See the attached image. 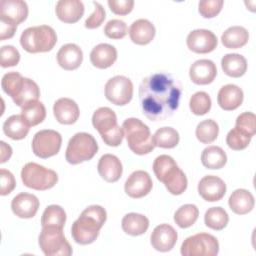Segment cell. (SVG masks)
Masks as SVG:
<instances>
[{
	"instance_id": "37",
	"label": "cell",
	"mask_w": 256,
	"mask_h": 256,
	"mask_svg": "<svg viewBox=\"0 0 256 256\" xmlns=\"http://www.w3.org/2000/svg\"><path fill=\"white\" fill-rule=\"evenodd\" d=\"M199 216V210L194 204H185L178 208L174 214V221L180 228L192 226Z\"/></svg>"
},
{
	"instance_id": "16",
	"label": "cell",
	"mask_w": 256,
	"mask_h": 256,
	"mask_svg": "<svg viewBox=\"0 0 256 256\" xmlns=\"http://www.w3.org/2000/svg\"><path fill=\"white\" fill-rule=\"evenodd\" d=\"M199 195L208 202L221 200L226 193V184L218 176H204L198 183Z\"/></svg>"
},
{
	"instance_id": "32",
	"label": "cell",
	"mask_w": 256,
	"mask_h": 256,
	"mask_svg": "<svg viewBox=\"0 0 256 256\" xmlns=\"http://www.w3.org/2000/svg\"><path fill=\"white\" fill-rule=\"evenodd\" d=\"M29 127L21 115H12L5 120L3 132L13 140H21L27 136Z\"/></svg>"
},
{
	"instance_id": "34",
	"label": "cell",
	"mask_w": 256,
	"mask_h": 256,
	"mask_svg": "<svg viewBox=\"0 0 256 256\" xmlns=\"http://www.w3.org/2000/svg\"><path fill=\"white\" fill-rule=\"evenodd\" d=\"M21 116L30 127L36 126L43 122L46 117L45 106L40 101L31 102L22 107Z\"/></svg>"
},
{
	"instance_id": "21",
	"label": "cell",
	"mask_w": 256,
	"mask_h": 256,
	"mask_svg": "<svg viewBox=\"0 0 256 256\" xmlns=\"http://www.w3.org/2000/svg\"><path fill=\"white\" fill-rule=\"evenodd\" d=\"M53 113L56 120L65 125L75 123L80 115L77 103L70 98H59L53 106Z\"/></svg>"
},
{
	"instance_id": "3",
	"label": "cell",
	"mask_w": 256,
	"mask_h": 256,
	"mask_svg": "<svg viewBox=\"0 0 256 256\" xmlns=\"http://www.w3.org/2000/svg\"><path fill=\"white\" fill-rule=\"evenodd\" d=\"M1 86L3 91L21 108L31 102L38 101L40 96V90L36 82L15 71L8 72L2 77Z\"/></svg>"
},
{
	"instance_id": "15",
	"label": "cell",
	"mask_w": 256,
	"mask_h": 256,
	"mask_svg": "<svg viewBox=\"0 0 256 256\" xmlns=\"http://www.w3.org/2000/svg\"><path fill=\"white\" fill-rule=\"evenodd\" d=\"M153 182L150 175L143 170L134 171L126 180L124 190L131 198H142L152 189Z\"/></svg>"
},
{
	"instance_id": "41",
	"label": "cell",
	"mask_w": 256,
	"mask_h": 256,
	"mask_svg": "<svg viewBox=\"0 0 256 256\" xmlns=\"http://www.w3.org/2000/svg\"><path fill=\"white\" fill-rule=\"evenodd\" d=\"M251 138L252 137L247 135L245 132H243L239 128L234 127L228 132L226 136V143L228 147L231 148L232 150L240 151L245 149L249 145Z\"/></svg>"
},
{
	"instance_id": "24",
	"label": "cell",
	"mask_w": 256,
	"mask_h": 256,
	"mask_svg": "<svg viewBox=\"0 0 256 256\" xmlns=\"http://www.w3.org/2000/svg\"><path fill=\"white\" fill-rule=\"evenodd\" d=\"M56 15L64 23H75L84 14V5L79 0H60L56 4Z\"/></svg>"
},
{
	"instance_id": "9",
	"label": "cell",
	"mask_w": 256,
	"mask_h": 256,
	"mask_svg": "<svg viewBox=\"0 0 256 256\" xmlns=\"http://www.w3.org/2000/svg\"><path fill=\"white\" fill-rule=\"evenodd\" d=\"M21 179L26 187L44 191L55 186L58 181V175L54 170L35 162H29L21 170Z\"/></svg>"
},
{
	"instance_id": "23",
	"label": "cell",
	"mask_w": 256,
	"mask_h": 256,
	"mask_svg": "<svg viewBox=\"0 0 256 256\" xmlns=\"http://www.w3.org/2000/svg\"><path fill=\"white\" fill-rule=\"evenodd\" d=\"M83 61L81 48L73 43L63 45L57 52V62L64 70H75Z\"/></svg>"
},
{
	"instance_id": "25",
	"label": "cell",
	"mask_w": 256,
	"mask_h": 256,
	"mask_svg": "<svg viewBox=\"0 0 256 256\" xmlns=\"http://www.w3.org/2000/svg\"><path fill=\"white\" fill-rule=\"evenodd\" d=\"M243 91L234 84H227L220 88L217 101L219 106L226 111L237 109L243 102Z\"/></svg>"
},
{
	"instance_id": "46",
	"label": "cell",
	"mask_w": 256,
	"mask_h": 256,
	"mask_svg": "<svg viewBox=\"0 0 256 256\" xmlns=\"http://www.w3.org/2000/svg\"><path fill=\"white\" fill-rule=\"evenodd\" d=\"M92 3L95 7L94 12L85 21V27L88 29H95V28L99 27L103 23V21L106 17L105 10H104L103 6L96 1H93Z\"/></svg>"
},
{
	"instance_id": "39",
	"label": "cell",
	"mask_w": 256,
	"mask_h": 256,
	"mask_svg": "<svg viewBox=\"0 0 256 256\" xmlns=\"http://www.w3.org/2000/svg\"><path fill=\"white\" fill-rule=\"evenodd\" d=\"M196 137L203 144H210L216 140L219 134V126L216 121L206 119L201 121L196 127Z\"/></svg>"
},
{
	"instance_id": "10",
	"label": "cell",
	"mask_w": 256,
	"mask_h": 256,
	"mask_svg": "<svg viewBox=\"0 0 256 256\" xmlns=\"http://www.w3.org/2000/svg\"><path fill=\"white\" fill-rule=\"evenodd\" d=\"M39 246L46 256H70L72 254V248L64 236L63 228L60 227H42Z\"/></svg>"
},
{
	"instance_id": "19",
	"label": "cell",
	"mask_w": 256,
	"mask_h": 256,
	"mask_svg": "<svg viewBox=\"0 0 256 256\" xmlns=\"http://www.w3.org/2000/svg\"><path fill=\"white\" fill-rule=\"evenodd\" d=\"M217 75V68L213 61L200 59L195 61L189 69V76L193 83L197 85H207L213 82Z\"/></svg>"
},
{
	"instance_id": "49",
	"label": "cell",
	"mask_w": 256,
	"mask_h": 256,
	"mask_svg": "<svg viewBox=\"0 0 256 256\" xmlns=\"http://www.w3.org/2000/svg\"><path fill=\"white\" fill-rule=\"evenodd\" d=\"M17 29V25L0 18V40H6L10 39L14 36L15 31Z\"/></svg>"
},
{
	"instance_id": "45",
	"label": "cell",
	"mask_w": 256,
	"mask_h": 256,
	"mask_svg": "<svg viewBox=\"0 0 256 256\" xmlns=\"http://www.w3.org/2000/svg\"><path fill=\"white\" fill-rule=\"evenodd\" d=\"M0 64L3 68L16 66L20 61L19 51L12 45H4L1 47L0 51Z\"/></svg>"
},
{
	"instance_id": "7",
	"label": "cell",
	"mask_w": 256,
	"mask_h": 256,
	"mask_svg": "<svg viewBox=\"0 0 256 256\" xmlns=\"http://www.w3.org/2000/svg\"><path fill=\"white\" fill-rule=\"evenodd\" d=\"M57 42L55 30L48 25H40L25 29L20 37L22 48L29 53L48 52Z\"/></svg>"
},
{
	"instance_id": "43",
	"label": "cell",
	"mask_w": 256,
	"mask_h": 256,
	"mask_svg": "<svg viewBox=\"0 0 256 256\" xmlns=\"http://www.w3.org/2000/svg\"><path fill=\"white\" fill-rule=\"evenodd\" d=\"M256 116L252 112H244L240 114L236 119V126L243 132H245L250 137H253L256 133V126H255Z\"/></svg>"
},
{
	"instance_id": "38",
	"label": "cell",
	"mask_w": 256,
	"mask_h": 256,
	"mask_svg": "<svg viewBox=\"0 0 256 256\" xmlns=\"http://www.w3.org/2000/svg\"><path fill=\"white\" fill-rule=\"evenodd\" d=\"M229 221L227 212L222 207H211L204 215L205 225L213 230L224 229Z\"/></svg>"
},
{
	"instance_id": "29",
	"label": "cell",
	"mask_w": 256,
	"mask_h": 256,
	"mask_svg": "<svg viewBox=\"0 0 256 256\" xmlns=\"http://www.w3.org/2000/svg\"><path fill=\"white\" fill-rule=\"evenodd\" d=\"M221 67L224 73L230 77L238 78L245 74L247 70V61L244 56L237 53H230L221 59Z\"/></svg>"
},
{
	"instance_id": "48",
	"label": "cell",
	"mask_w": 256,
	"mask_h": 256,
	"mask_svg": "<svg viewBox=\"0 0 256 256\" xmlns=\"http://www.w3.org/2000/svg\"><path fill=\"white\" fill-rule=\"evenodd\" d=\"M110 10L117 15H127L134 6L133 0H108Z\"/></svg>"
},
{
	"instance_id": "27",
	"label": "cell",
	"mask_w": 256,
	"mask_h": 256,
	"mask_svg": "<svg viewBox=\"0 0 256 256\" xmlns=\"http://www.w3.org/2000/svg\"><path fill=\"white\" fill-rule=\"evenodd\" d=\"M155 32L154 25L147 19H138L129 28L130 39L137 45L149 44L154 39Z\"/></svg>"
},
{
	"instance_id": "44",
	"label": "cell",
	"mask_w": 256,
	"mask_h": 256,
	"mask_svg": "<svg viewBox=\"0 0 256 256\" xmlns=\"http://www.w3.org/2000/svg\"><path fill=\"white\" fill-rule=\"evenodd\" d=\"M223 4V0H202L198 4V10L202 17L213 18L220 13Z\"/></svg>"
},
{
	"instance_id": "5",
	"label": "cell",
	"mask_w": 256,
	"mask_h": 256,
	"mask_svg": "<svg viewBox=\"0 0 256 256\" xmlns=\"http://www.w3.org/2000/svg\"><path fill=\"white\" fill-rule=\"evenodd\" d=\"M122 129L130 150L135 154L145 155L155 148L149 127L140 119H126L122 124Z\"/></svg>"
},
{
	"instance_id": "12",
	"label": "cell",
	"mask_w": 256,
	"mask_h": 256,
	"mask_svg": "<svg viewBox=\"0 0 256 256\" xmlns=\"http://www.w3.org/2000/svg\"><path fill=\"white\" fill-rule=\"evenodd\" d=\"M62 143V137L59 132L52 129L38 131L32 140L33 153L42 159L56 155Z\"/></svg>"
},
{
	"instance_id": "11",
	"label": "cell",
	"mask_w": 256,
	"mask_h": 256,
	"mask_svg": "<svg viewBox=\"0 0 256 256\" xmlns=\"http://www.w3.org/2000/svg\"><path fill=\"white\" fill-rule=\"evenodd\" d=\"M219 252L216 237L208 233H197L186 238L181 245L183 256H215Z\"/></svg>"
},
{
	"instance_id": "36",
	"label": "cell",
	"mask_w": 256,
	"mask_h": 256,
	"mask_svg": "<svg viewBox=\"0 0 256 256\" xmlns=\"http://www.w3.org/2000/svg\"><path fill=\"white\" fill-rule=\"evenodd\" d=\"M179 133L172 127L159 128L153 135L155 147L170 149L177 146L179 143Z\"/></svg>"
},
{
	"instance_id": "28",
	"label": "cell",
	"mask_w": 256,
	"mask_h": 256,
	"mask_svg": "<svg viewBox=\"0 0 256 256\" xmlns=\"http://www.w3.org/2000/svg\"><path fill=\"white\" fill-rule=\"evenodd\" d=\"M228 204L230 209L238 215L249 213L254 208V197L246 189H237L229 197Z\"/></svg>"
},
{
	"instance_id": "50",
	"label": "cell",
	"mask_w": 256,
	"mask_h": 256,
	"mask_svg": "<svg viewBox=\"0 0 256 256\" xmlns=\"http://www.w3.org/2000/svg\"><path fill=\"white\" fill-rule=\"evenodd\" d=\"M1 145V163H5L7 160H9V158L12 155V148L10 147V145L6 144L4 141L0 142Z\"/></svg>"
},
{
	"instance_id": "40",
	"label": "cell",
	"mask_w": 256,
	"mask_h": 256,
	"mask_svg": "<svg viewBox=\"0 0 256 256\" xmlns=\"http://www.w3.org/2000/svg\"><path fill=\"white\" fill-rule=\"evenodd\" d=\"M211 98L204 91H198L194 93L189 102L190 110L195 115H204L208 113L211 109Z\"/></svg>"
},
{
	"instance_id": "20",
	"label": "cell",
	"mask_w": 256,
	"mask_h": 256,
	"mask_svg": "<svg viewBox=\"0 0 256 256\" xmlns=\"http://www.w3.org/2000/svg\"><path fill=\"white\" fill-rule=\"evenodd\" d=\"M28 16V6L22 0H1L0 18L8 20L16 25L26 20Z\"/></svg>"
},
{
	"instance_id": "8",
	"label": "cell",
	"mask_w": 256,
	"mask_h": 256,
	"mask_svg": "<svg viewBox=\"0 0 256 256\" xmlns=\"http://www.w3.org/2000/svg\"><path fill=\"white\" fill-rule=\"evenodd\" d=\"M98 151L95 138L86 132H79L72 136L68 142L65 158L72 165L91 160Z\"/></svg>"
},
{
	"instance_id": "42",
	"label": "cell",
	"mask_w": 256,
	"mask_h": 256,
	"mask_svg": "<svg viewBox=\"0 0 256 256\" xmlns=\"http://www.w3.org/2000/svg\"><path fill=\"white\" fill-rule=\"evenodd\" d=\"M104 33L108 38L121 39L128 33V27L124 21L120 19H112L105 25Z\"/></svg>"
},
{
	"instance_id": "22",
	"label": "cell",
	"mask_w": 256,
	"mask_h": 256,
	"mask_svg": "<svg viewBox=\"0 0 256 256\" xmlns=\"http://www.w3.org/2000/svg\"><path fill=\"white\" fill-rule=\"evenodd\" d=\"M97 170L99 175L107 182L113 183L120 179L123 167L119 158L113 154H104L98 161Z\"/></svg>"
},
{
	"instance_id": "47",
	"label": "cell",
	"mask_w": 256,
	"mask_h": 256,
	"mask_svg": "<svg viewBox=\"0 0 256 256\" xmlns=\"http://www.w3.org/2000/svg\"><path fill=\"white\" fill-rule=\"evenodd\" d=\"M0 183H1L0 194L2 196L10 194L16 186V181L13 174L6 169L0 170Z\"/></svg>"
},
{
	"instance_id": "26",
	"label": "cell",
	"mask_w": 256,
	"mask_h": 256,
	"mask_svg": "<svg viewBox=\"0 0 256 256\" xmlns=\"http://www.w3.org/2000/svg\"><path fill=\"white\" fill-rule=\"evenodd\" d=\"M117 59V50L107 43L96 45L90 53V61L93 66L99 69H106L112 66Z\"/></svg>"
},
{
	"instance_id": "35",
	"label": "cell",
	"mask_w": 256,
	"mask_h": 256,
	"mask_svg": "<svg viewBox=\"0 0 256 256\" xmlns=\"http://www.w3.org/2000/svg\"><path fill=\"white\" fill-rule=\"evenodd\" d=\"M66 222V213L64 209L59 205H49L45 208L42 218L41 225L42 227L54 226L63 228Z\"/></svg>"
},
{
	"instance_id": "31",
	"label": "cell",
	"mask_w": 256,
	"mask_h": 256,
	"mask_svg": "<svg viewBox=\"0 0 256 256\" xmlns=\"http://www.w3.org/2000/svg\"><path fill=\"white\" fill-rule=\"evenodd\" d=\"M249 40L248 31L242 26H231L226 29L222 36V44L229 49H238L247 44Z\"/></svg>"
},
{
	"instance_id": "4",
	"label": "cell",
	"mask_w": 256,
	"mask_h": 256,
	"mask_svg": "<svg viewBox=\"0 0 256 256\" xmlns=\"http://www.w3.org/2000/svg\"><path fill=\"white\" fill-rule=\"evenodd\" d=\"M153 171L156 178L164 183L171 194L180 195L186 190L187 177L171 156L160 155L156 157L153 163Z\"/></svg>"
},
{
	"instance_id": "14",
	"label": "cell",
	"mask_w": 256,
	"mask_h": 256,
	"mask_svg": "<svg viewBox=\"0 0 256 256\" xmlns=\"http://www.w3.org/2000/svg\"><path fill=\"white\" fill-rule=\"evenodd\" d=\"M186 43L191 51L198 54H206L217 47L218 39L210 30L196 29L188 34Z\"/></svg>"
},
{
	"instance_id": "33",
	"label": "cell",
	"mask_w": 256,
	"mask_h": 256,
	"mask_svg": "<svg viewBox=\"0 0 256 256\" xmlns=\"http://www.w3.org/2000/svg\"><path fill=\"white\" fill-rule=\"evenodd\" d=\"M201 162L208 169H221L227 162V155L219 146H208L201 154Z\"/></svg>"
},
{
	"instance_id": "6",
	"label": "cell",
	"mask_w": 256,
	"mask_h": 256,
	"mask_svg": "<svg viewBox=\"0 0 256 256\" xmlns=\"http://www.w3.org/2000/svg\"><path fill=\"white\" fill-rule=\"evenodd\" d=\"M92 124L108 146H119L124 137L122 127L117 124L115 112L109 107H100L93 113Z\"/></svg>"
},
{
	"instance_id": "17",
	"label": "cell",
	"mask_w": 256,
	"mask_h": 256,
	"mask_svg": "<svg viewBox=\"0 0 256 256\" xmlns=\"http://www.w3.org/2000/svg\"><path fill=\"white\" fill-rule=\"evenodd\" d=\"M177 238L176 230L166 223L156 226L150 237L152 247L160 252L170 251L176 244Z\"/></svg>"
},
{
	"instance_id": "1",
	"label": "cell",
	"mask_w": 256,
	"mask_h": 256,
	"mask_svg": "<svg viewBox=\"0 0 256 256\" xmlns=\"http://www.w3.org/2000/svg\"><path fill=\"white\" fill-rule=\"evenodd\" d=\"M181 94L182 86L173 75L151 74L139 86L140 108L151 121L165 120L177 110Z\"/></svg>"
},
{
	"instance_id": "13",
	"label": "cell",
	"mask_w": 256,
	"mask_h": 256,
	"mask_svg": "<svg viewBox=\"0 0 256 256\" xmlns=\"http://www.w3.org/2000/svg\"><path fill=\"white\" fill-rule=\"evenodd\" d=\"M104 90L106 98L118 106L128 104L133 96V84L131 80L122 75L110 78L106 82Z\"/></svg>"
},
{
	"instance_id": "30",
	"label": "cell",
	"mask_w": 256,
	"mask_h": 256,
	"mask_svg": "<svg viewBox=\"0 0 256 256\" xmlns=\"http://www.w3.org/2000/svg\"><path fill=\"white\" fill-rule=\"evenodd\" d=\"M121 226L126 234L131 236H139L147 231L149 227V220L142 214L132 212L123 217Z\"/></svg>"
},
{
	"instance_id": "18",
	"label": "cell",
	"mask_w": 256,
	"mask_h": 256,
	"mask_svg": "<svg viewBox=\"0 0 256 256\" xmlns=\"http://www.w3.org/2000/svg\"><path fill=\"white\" fill-rule=\"evenodd\" d=\"M39 205V200L35 195L21 192L12 199L11 209L19 218L28 219L36 215Z\"/></svg>"
},
{
	"instance_id": "2",
	"label": "cell",
	"mask_w": 256,
	"mask_h": 256,
	"mask_svg": "<svg viewBox=\"0 0 256 256\" xmlns=\"http://www.w3.org/2000/svg\"><path fill=\"white\" fill-rule=\"evenodd\" d=\"M107 219L105 209L100 205L88 206L79 218L72 224L71 235L74 241L81 245L93 243Z\"/></svg>"
}]
</instances>
